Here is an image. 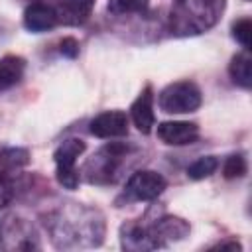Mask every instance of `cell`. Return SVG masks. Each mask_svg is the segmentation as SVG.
<instances>
[{"mask_svg": "<svg viewBox=\"0 0 252 252\" xmlns=\"http://www.w3.org/2000/svg\"><path fill=\"white\" fill-rule=\"evenodd\" d=\"M49 232L57 246H98L104 234L102 217L91 209L59 211L49 220Z\"/></svg>", "mask_w": 252, "mask_h": 252, "instance_id": "obj_1", "label": "cell"}, {"mask_svg": "<svg viewBox=\"0 0 252 252\" xmlns=\"http://www.w3.org/2000/svg\"><path fill=\"white\" fill-rule=\"evenodd\" d=\"M224 12V0H175L169 12V32L179 37L211 30Z\"/></svg>", "mask_w": 252, "mask_h": 252, "instance_id": "obj_2", "label": "cell"}, {"mask_svg": "<svg viewBox=\"0 0 252 252\" xmlns=\"http://www.w3.org/2000/svg\"><path fill=\"white\" fill-rule=\"evenodd\" d=\"M203 102L201 91L191 81H177L167 85L158 98V104L167 114H185L195 112Z\"/></svg>", "mask_w": 252, "mask_h": 252, "instance_id": "obj_3", "label": "cell"}, {"mask_svg": "<svg viewBox=\"0 0 252 252\" xmlns=\"http://www.w3.org/2000/svg\"><path fill=\"white\" fill-rule=\"evenodd\" d=\"M85 152V142L79 138H67L59 144V148L53 154L55 159V175L57 181L65 189H77L79 187V173L75 169L77 158Z\"/></svg>", "mask_w": 252, "mask_h": 252, "instance_id": "obj_4", "label": "cell"}, {"mask_svg": "<svg viewBox=\"0 0 252 252\" xmlns=\"http://www.w3.org/2000/svg\"><path fill=\"white\" fill-rule=\"evenodd\" d=\"M124 154H128V148L126 146H120V144H108V146H104L85 165V171L89 173V181H96V183L110 181L112 179V173L116 171V167H118L120 159L124 158Z\"/></svg>", "mask_w": 252, "mask_h": 252, "instance_id": "obj_5", "label": "cell"}, {"mask_svg": "<svg viewBox=\"0 0 252 252\" xmlns=\"http://www.w3.org/2000/svg\"><path fill=\"white\" fill-rule=\"evenodd\" d=\"M0 246L8 250H30L37 248L33 228L18 217H6L0 224Z\"/></svg>", "mask_w": 252, "mask_h": 252, "instance_id": "obj_6", "label": "cell"}, {"mask_svg": "<svg viewBox=\"0 0 252 252\" xmlns=\"http://www.w3.org/2000/svg\"><path fill=\"white\" fill-rule=\"evenodd\" d=\"M165 179L150 169H142L136 171L128 181H126V197L132 201H152L158 195H161V191L165 189Z\"/></svg>", "mask_w": 252, "mask_h": 252, "instance_id": "obj_7", "label": "cell"}, {"mask_svg": "<svg viewBox=\"0 0 252 252\" xmlns=\"http://www.w3.org/2000/svg\"><path fill=\"white\" fill-rule=\"evenodd\" d=\"M91 134L96 138H122L128 134V116L122 110H106L91 120Z\"/></svg>", "mask_w": 252, "mask_h": 252, "instance_id": "obj_8", "label": "cell"}, {"mask_svg": "<svg viewBox=\"0 0 252 252\" xmlns=\"http://www.w3.org/2000/svg\"><path fill=\"white\" fill-rule=\"evenodd\" d=\"M158 138L167 146H187L199 138V126L183 120L161 122L158 126Z\"/></svg>", "mask_w": 252, "mask_h": 252, "instance_id": "obj_9", "label": "cell"}, {"mask_svg": "<svg viewBox=\"0 0 252 252\" xmlns=\"http://www.w3.org/2000/svg\"><path fill=\"white\" fill-rule=\"evenodd\" d=\"M51 8L55 10L57 24L81 26L89 20L94 8V0H53Z\"/></svg>", "mask_w": 252, "mask_h": 252, "instance_id": "obj_10", "label": "cell"}, {"mask_svg": "<svg viewBox=\"0 0 252 252\" xmlns=\"http://www.w3.org/2000/svg\"><path fill=\"white\" fill-rule=\"evenodd\" d=\"M150 234L158 242V246H165L169 242L181 240L189 234V224L179 217H161L156 219L150 226Z\"/></svg>", "mask_w": 252, "mask_h": 252, "instance_id": "obj_11", "label": "cell"}, {"mask_svg": "<svg viewBox=\"0 0 252 252\" xmlns=\"http://www.w3.org/2000/svg\"><path fill=\"white\" fill-rule=\"evenodd\" d=\"M130 116L134 126L142 132V134H150L156 122L154 116V94H152V87H144V91L138 94V98L132 102L130 106Z\"/></svg>", "mask_w": 252, "mask_h": 252, "instance_id": "obj_12", "label": "cell"}, {"mask_svg": "<svg viewBox=\"0 0 252 252\" xmlns=\"http://www.w3.org/2000/svg\"><path fill=\"white\" fill-rule=\"evenodd\" d=\"M120 240H122V248L126 250H154L159 248L158 242L154 240V236L150 234V228L138 222H128L122 226L120 230Z\"/></svg>", "mask_w": 252, "mask_h": 252, "instance_id": "obj_13", "label": "cell"}, {"mask_svg": "<svg viewBox=\"0 0 252 252\" xmlns=\"http://www.w3.org/2000/svg\"><path fill=\"white\" fill-rule=\"evenodd\" d=\"M24 26L30 30V32H47V30H53L57 26V16H55V10L47 4H32L28 6V10L24 12Z\"/></svg>", "mask_w": 252, "mask_h": 252, "instance_id": "obj_14", "label": "cell"}, {"mask_svg": "<svg viewBox=\"0 0 252 252\" xmlns=\"http://www.w3.org/2000/svg\"><path fill=\"white\" fill-rule=\"evenodd\" d=\"M26 61L20 55H4L0 59V91H8L24 77Z\"/></svg>", "mask_w": 252, "mask_h": 252, "instance_id": "obj_15", "label": "cell"}, {"mask_svg": "<svg viewBox=\"0 0 252 252\" xmlns=\"http://www.w3.org/2000/svg\"><path fill=\"white\" fill-rule=\"evenodd\" d=\"M228 73H230L232 83L240 85L242 89H250V85H252V61H250V55L246 51L244 53H236L230 59Z\"/></svg>", "mask_w": 252, "mask_h": 252, "instance_id": "obj_16", "label": "cell"}, {"mask_svg": "<svg viewBox=\"0 0 252 252\" xmlns=\"http://www.w3.org/2000/svg\"><path fill=\"white\" fill-rule=\"evenodd\" d=\"M28 161H30L28 150H22V148H6V150L0 152V167L6 169V171L20 169V167L28 165Z\"/></svg>", "mask_w": 252, "mask_h": 252, "instance_id": "obj_17", "label": "cell"}, {"mask_svg": "<svg viewBox=\"0 0 252 252\" xmlns=\"http://www.w3.org/2000/svg\"><path fill=\"white\" fill-rule=\"evenodd\" d=\"M217 167H219V159L215 156H203L187 167V175H189V179L199 181V179H205V177L213 175L217 171Z\"/></svg>", "mask_w": 252, "mask_h": 252, "instance_id": "obj_18", "label": "cell"}, {"mask_svg": "<svg viewBox=\"0 0 252 252\" xmlns=\"http://www.w3.org/2000/svg\"><path fill=\"white\" fill-rule=\"evenodd\" d=\"M246 159H244V156H240V154H232V156H228L226 158V161H224V165H222V175L226 177V179H236V177H242L244 173H246Z\"/></svg>", "mask_w": 252, "mask_h": 252, "instance_id": "obj_19", "label": "cell"}, {"mask_svg": "<svg viewBox=\"0 0 252 252\" xmlns=\"http://www.w3.org/2000/svg\"><path fill=\"white\" fill-rule=\"evenodd\" d=\"M250 35H252V22L250 18H240L232 24V37L244 47L250 49Z\"/></svg>", "mask_w": 252, "mask_h": 252, "instance_id": "obj_20", "label": "cell"}, {"mask_svg": "<svg viewBox=\"0 0 252 252\" xmlns=\"http://www.w3.org/2000/svg\"><path fill=\"white\" fill-rule=\"evenodd\" d=\"M150 0H108V10L112 14H132L148 6Z\"/></svg>", "mask_w": 252, "mask_h": 252, "instance_id": "obj_21", "label": "cell"}, {"mask_svg": "<svg viewBox=\"0 0 252 252\" xmlns=\"http://www.w3.org/2000/svg\"><path fill=\"white\" fill-rule=\"evenodd\" d=\"M14 197V189H12V183L0 175V209L6 207Z\"/></svg>", "mask_w": 252, "mask_h": 252, "instance_id": "obj_22", "label": "cell"}, {"mask_svg": "<svg viewBox=\"0 0 252 252\" xmlns=\"http://www.w3.org/2000/svg\"><path fill=\"white\" fill-rule=\"evenodd\" d=\"M61 53L67 55V57H71V59L77 57V53H79V41L73 39V37H65L61 41Z\"/></svg>", "mask_w": 252, "mask_h": 252, "instance_id": "obj_23", "label": "cell"}, {"mask_svg": "<svg viewBox=\"0 0 252 252\" xmlns=\"http://www.w3.org/2000/svg\"><path fill=\"white\" fill-rule=\"evenodd\" d=\"M217 248H220V250H224V248H230V250H240V244L238 242H222V244H219Z\"/></svg>", "mask_w": 252, "mask_h": 252, "instance_id": "obj_24", "label": "cell"}]
</instances>
